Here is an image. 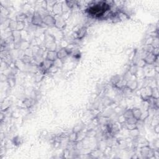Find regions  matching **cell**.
Instances as JSON below:
<instances>
[{
    "label": "cell",
    "instance_id": "6da1fadb",
    "mask_svg": "<svg viewBox=\"0 0 159 159\" xmlns=\"http://www.w3.org/2000/svg\"><path fill=\"white\" fill-rule=\"evenodd\" d=\"M109 6L105 2H101L90 7L88 9L89 13L93 16H101L109 9Z\"/></svg>",
    "mask_w": 159,
    "mask_h": 159
}]
</instances>
